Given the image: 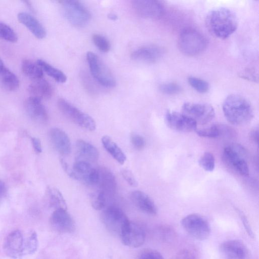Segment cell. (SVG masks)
Wrapping results in <instances>:
<instances>
[{
  "label": "cell",
  "instance_id": "cell-9",
  "mask_svg": "<svg viewBox=\"0 0 259 259\" xmlns=\"http://www.w3.org/2000/svg\"><path fill=\"white\" fill-rule=\"evenodd\" d=\"M87 60L92 76L99 83L108 88L115 85L116 82L113 76L96 54L92 52H88Z\"/></svg>",
  "mask_w": 259,
  "mask_h": 259
},
{
  "label": "cell",
  "instance_id": "cell-20",
  "mask_svg": "<svg viewBox=\"0 0 259 259\" xmlns=\"http://www.w3.org/2000/svg\"><path fill=\"white\" fill-rule=\"evenodd\" d=\"M246 149L241 145L231 143L225 146L223 150V158L224 161L233 168L237 163L245 159Z\"/></svg>",
  "mask_w": 259,
  "mask_h": 259
},
{
  "label": "cell",
  "instance_id": "cell-23",
  "mask_svg": "<svg viewBox=\"0 0 259 259\" xmlns=\"http://www.w3.org/2000/svg\"><path fill=\"white\" fill-rule=\"evenodd\" d=\"M130 197L134 205L142 211L151 215L157 213V207L154 202L144 192L139 190L133 191Z\"/></svg>",
  "mask_w": 259,
  "mask_h": 259
},
{
  "label": "cell",
  "instance_id": "cell-48",
  "mask_svg": "<svg viewBox=\"0 0 259 259\" xmlns=\"http://www.w3.org/2000/svg\"><path fill=\"white\" fill-rule=\"evenodd\" d=\"M7 189L4 182L0 179V205L6 196Z\"/></svg>",
  "mask_w": 259,
  "mask_h": 259
},
{
  "label": "cell",
  "instance_id": "cell-7",
  "mask_svg": "<svg viewBox=\"0 0 259 259\" xmlns=\"http://www.w3.org/2000/svg\"><path fill=\"white\" fill-rule=\"evenodd\" d=\"M60 3L66 18L74 26L82 27L90 21L91 17L90 12L79 1L65 0Z\"/></svg>",
  "mask_w": 259,
  "mask_h": 259
},
{
  "label": "cell",
  "instance_id": "cell-36",
  "mask_svg": "<svg viewBox=\"0 0 259 259\" xmlns=\"http://www.w3.org/2000/svg\"><path fill=\"white\" fill-rule=\"evenodd\" d=\"M94 44L101 52L106 53L110 49L109 40L104 36L99 34H94L92 36Z\"/></svg>",
  "mask_w": 259,
  "mask_h": 259
},
{
  "label": "cell",
  "instance_id": "cell-26",
  "mask_svg": "<svg viewBox=\"0 0 259 259\" xmlns=\"http://www.w3.org/2000/svg\"><path fill=\"white\" fill-rule=\"evenodd\" d=\"M77 152L80 158L90 163L98 161L99 154L97 149L91 144L81 139L76 141Z\"/></svg>",
  "mask_w": 259,
  "mask_h": 259
},
{
  "label": "cell",
  "instance_id": "cell-3",
  "mask_svg": "<svg viewBox=\"0 0 259 259\" xmlns=\"http://www.w3.org/2000/svg\"><path fill=\"white\" fill-rule=\"evenodd\" d=\"M223 111L227 120L234 125H243L253 117L250 103L244 97L237 94L229 95L223 104Z\"/></svg>",
  "mask_w": 259,
  "mask_h": 259
},
{
  "label": "cell",
  "instance_id": "cell-27",
  "mask_svg": "<svg viewBox=\"0 0 259 259\" xmlns=\"http://www.w3.org/2000/svg\"><path fill=\"white\" fill-rule=\"evenodd\" d=\"M101 142L106 151L119 163L123 164L126 157L120 147L108 136L102 137Z\"/></svg>",
  "mask_w": 259,
  "mask_h": 259
},
{
  "label": "cell",
  "instance_id": "cell-29",
  "mask_svg": "<svg viewBox=\"0 0 259 259\" xmlns=\"http://www.w3.org/2000/svg\"><path fill=\"white\" fill-rule=\"evenodd\" d=\"M0 83L4 89L9 91L16 90L20 85L17 76L6 67L0 72Z\"/></svg>",
  "mask_w": 259,
  "mask_h": 259
},
{
  "label": "cell",
  "instance_id": "cell-39",
  "mask_svg": "<svg viewBox=\"0 0 259 259\" xmlns=\"http://www.w3.org/2000/svg\"><path fill=\"white\" fill-rule=\"evenodd\" d=\"M137 259H164L158 251L152 249H145L139 255Z\"/></svg>",
  "mask_w": 259,
  "mask_h": 259
},
{
  "label": "cell",
  "instance_id": "cell-47",
  "mask_svg": "<svg viewBox=\"0 0 259 259\" xmlns=\"http://www.w3.org/2000/svg\"><path fill=\"white\" fill-rule=\"evenodd\" d=\"M249 137L252 141L258 144L259 139L258 130L257 129L251 130L249 134Z\"/></svg>",
  "mask_w": 259,
  "mask_h": 259
},
{
  "label": "cell",
  "instance_id": "cell-25",
  "mask_svg": "<svg viewBox=\"0 0 259 259\" xmlns=\"http://www.w3.org/2000/svg\"><path fill=\"white\" fill-rule=\"evenodd\" d=\"M32 97L41 99L50 98L53 94L51 84L43 78L33 80L28 87Z\"/></svg>",
  "mask_w": 259,
  "mask_h": 259
},
{
  "label": "cell",
  "instance_id": "cell-32",
  "mask_svg": "<svg viewBox=\"0 0 259 259\" xmlns=\"http://www.w3.org/2000/svg\"><path fill=\"white\" fill-rule=\"evenodd\" d=\"M0 38L10 42H16L18 36L15 31L7 24L0 22Z\"/></svg>",
  "mask_w": 259,
  "mask_h": 259
},
{
  "label": "cell",
  "instance_id": "cell-38",
  "mask_svg": "<svg viewBox=\"0 0 259 259\" xmlns=\"http://www.w3.org/2000/svg\"><path fill=\"white\" fill-rule=\"evenodd\" d=\"M194 250L189 248H183L174 254L171 259H197Z\"/></svg>",
  "mask_w": 259,
  "mask_h": 259
},
{
  "label": "cell",
  "instance_id": "cell-46",
  "mask_svg": "<svg viewBox=\"0 0 259 259\" xmlns=\"http://www.w3.org/2000/svg\"><path fill=\"white\" fill-rule=\"evenodd\" d=\"M31 141L34 151L36 153H40L42 151V147L39 139L35 137H33L31 138Z\"/></svg>",
  "mask_w": 259,
  "mask_h": 259
},
{
  "label": "cell",
  "instance_id": "cell-49",
  "mask_svg": "<svg viewBox=\"0 0 259 259\" xmlns=\"http://www.w3.org/2000/svg\"><path fill=\"white\" fill-rule=\"evenodd\" d=\"M108 17L110 19L112 20H116L117 19V16L114 14H109Z\"/></svg>",
  "mask_w": 259,
  "mask_h": 259
},
{
  "label": "cell",
  "instance_id": "cell-10",
  "mask_svg": "<svg viewBox=\"0 0 259 259\" xmlns=\"http://www.w3.org/2000/svg\"><path fill=\"white\" fill-rule=\"evenodd\" d=\"M182 113L190 117L197 124H205L214 117L213 108L209 104L187 102L183 104Z\"/></svg>",
  "mask_w": 259,
  "mask_h": 259
},
{
  "label": "cell",
  "instance_id": "cell-28",
  "mask_svg": "<svg viewBox=\"0 0 259 259\" xmlns=\"http://www.w3.org/2000/svg\"><path fill=\"white\" fill-rule=\"evenodd\" d=\"M46 196L50 206L55 209H67L65 200L57 188L52 186L48 187L46 191Z\"/></svg>",
  "mask_w": 259,
  "mask_h": 259
},
{
  "label": "cell",
  "instance_id": "cell-30",
  "mask_svg": "<svg viewBox=\"0 0 259 259\" xmlns=\"http://www.w3.org/2000/svg\"><path fill=\"white\" fill-rule=\"evenodd\" d=\"M23 73L33 80L43 78V71L37 63L29 59H24L21 64Z\"/></svg>",
  "mask_w": 259,
  "mask_h": 259
},
{
  "label": "cell",
  "instance_id": "cell-33",
  "mask_svg": "<svg viewBox=\"0 0 259 259\" xmlns=\"http://www.w3.org/2000/svg\"><path fill=\"white\" fill-rule=\"evenodd\" d=\"M199 164L205 171H213L215 167V159L213 154L209 152L204 153L199 160Z\"/></svg>",
  "mask_w": 259,
  "mask_h": 259
},
{
  "label": "cell",
  "instance_id": "cell-41",
  "mask_svg": "<svg viewBox=\"0 0 259 259\" xmlns=\"http://www.w3.org/2000/svg\"><path fill=\"white\" fill-rule=\"evenodd\" d=\"M157 234L161 239L167 240L171 239L174 235L172 230L167 226H161L157 230Z\"/></svg>",
  "mask_w": 259,
  "mask_h": 259
},
{
  "label": "cell",
  "instance_id": "cell-16",
  "mask_svg": "<svg viewBox=\"0 0 259 259\" xmlns=\"http://www.w3.org/2000/svg\"><path fill=\"white\" fill-rule=\"evenodd\" d=\"M161 47L155 45H146L135 50L132 54V58L147 63H154L159 60L164 54Z\"/></svg>",
  "mask_w": 259,
  "mask_h": 259
},
{
  "label": "cell",
  "instance_id": "cell-5",
  "mask_svg": "<svg viewBox=\"0 0 259 259\" xmlns=\"http://www.w3.org/2000/svg\"><path fill=\"white\" fill-rule=\"evenodd\" d=\"M101 220L111 234L119 237L130 222L121 209L113 205L109 206L102 211Z\"/></svg>",
  "mask_w": 259,
  "mask_h": 259
},
{
  "label": "cell",
  "instance_id": "cell-31",
  "mask_svg": "<svg viewBox=\"0 0 259 259\" xmlns=\"http://www.w3.org/2000/svg\"><path fill=\"white\" fill-rule=\"evenodd\" d=\"M36 63L41 69L43 72H45L56 81L60 83H64L66 81L67 77L62 71L41 59L37 60Z\"/></svg>",
  "mask_w": 259,
  "mask_h": 259
},
{
  "label": "cell",
  "instance_id": "cell-8",
  "mask_svg": "<svg viewBox=\"0 0 259 259\" xmlns=\"http://www.w3.org/2000/svg\"><path fill=\"white\" fill-rule=\"evenodd\" d=\"M57 105L60 111L65 116L80 127L90 131L95 130L96 125L94 119L64 99H59Z\"/></svg>",
  "mask_w": 259,
  "mask_h": 259
},
{
  "label": "cell",
  "instance_id": "cell-37",
  "mask_svg": "<svg viewBox=\"0 0 259 259\" xmlns=\"http://www.w3.org/2000/svg\"><path fill=\"white\" fill-rule=\"evenodd\" d=\"M159 90L163 94L174 95L180 93L182 91V88L177 83L167 82L161 84Z\"/></svg>",
  "mask_w": 259,
  "mask_h": 259
},
{
  "label": "cell",
  "instance_id": "cell-50",
  "mask_svg": "<svg viewBox=\"0 0 259 259\" xmlns=\"http://www.w3.org/2000/svg\"><path fill=\"white\" fill-rule=\"evenodd\" d=\"M5 67L4 62L0 58V72L3 70V69Z\"/></svg>",
  "mask_w": 259,
  "mask_h": 259
},
{
  "label": "cell",
  "instance_id": "cell-2",
  "mask_svg": "<svg viewBox=\"0 0 259 259\" xmlns=\"http://www.w3.org/2000/svg\"><path fill=\"white\" fill-rule=\"evenodd\" d=\"M205 24L212 35L224 39L236 31L238 21L232 11L226 8H218L208 13L206 17Z\"/></svg>",
  "mask_w": 259,
  "mask_h": 259
},
{
  "label": "cell",
  "instance_id": "cell-22",
  "mask_svg": "<svg viewBox=\"0 0 259 259\" xmlns=\"http://www.w3.org/2000/svg\"><path fill=\"white\" fill-rule=\"evenodd\" d=\"M17 18L38 39H43L46 35L45 27L40 22L31 14L27 12H20Z\"/></svg>",
  "mask_w": 259,
  "mask_h": 259
},
{
  "label": "cell",
  "instance_id": "cell-15",
  "mask_svg": "<svg viewBox=\"0 0 259 259\" xmlns=\"http://www.w3.org/2000/svg\"><path fill=\"white\" fill-rule=\"evenodd\" d=\"M72 169L77 180L82 181L89 185H97L99 179L98 170V169L93 167L91 163L79 159L74 163Z\"/></svg>",
  "mask_w": 259,
  "mask_h": 259
},
{
  "label": "cell",
  "instance_id": "cell-40",
  "mask_svg": "<svg viewBox=\"0 0 259 259\" xmlns=\"http://www.w3.org/2000/svg\"><path fill=\"white\" fill-rule=\"evenodd\" d=\"M131 141L133 146L138 150L143 149L145 146L144 138L138 134H132L131 136Z\"/></svg>",
  "mask_w": 259,
  "mask_h": 259
},
{
  "label": "cell",
  "instance_id": "cell-19",
  "mask_svg": "<svg viewBox=\"0 0 259 259\" xmlns=\"http://www.w3.org/2000/svg\"><path fill=\"white\" fill-rule=\"evenodd\" d=\"M51 141L56 150L62 155H67L71 152V143L67 134L62 130L54 127L50 132Z\"/></svg>",
  "mask_w": 259,
  "mask_h": 259
},
{
  "label": "cell",
  "instance_id": "cell-43",
  "mask_svg": "<svg viewBox=\"0 0 259 259\" xmlns=\"http://www.w3.org/2000/svg\"><path fill=\"white\" fill-rule=\"evenodd\" d=\"M240 217L241 218V220L242 222V224L244 226V227L248 235L251 237L253 238L254 237V234L253 232V231L251 229V227L250 226V225L249 223V221L247 219L246 217L244 214L241 212H239V213Z\"/></svg>",
  "mask_w": 259,
  "mask_h": 259
},
{
  "label": "cell",
  "instance_id": "cell-24",
  "mask_svg": "<svg viewBox=\"0 0 259 259\" xmlns=\"http://www.w3.org/2000/svg\"><path fill=\"white\" fill-rule=\"evenodd\" d=\"M196 132L200 137L208 138H231L235 133L231 127L222 124H215L207 128L196 130Z\"/></svg>",
  "mask_w": 259,
  "mask_h": 259
},
{
  "label": "cell",
  "instance_id": "cell-34",
  "mask_svg": "<svg viewBox=\"0 0 259 259\" xmlns=\"http://www.w3.org/2000/svg\"><path fill=\"white\" fill-rule=\"evenodd\" d=\"M188 81L192 88L201 93L207 92L209 89V84L206 81L196 77L190 76Z\"/></svg>",
  "mask_w": 259,
  "mask_h": 259
},
{
  "label": "cell",
  "instance_id": "cell-14",
  "mask_svg": "<svg viewBox=\"0 0 259 259\" xmlns=\"http://www.w3.org/2000/svg\"><path fill=\"white\" fill-rule=\"evenodd\" d=\"M165 120L167 125L178 132H189L196 131L197 124L195 121L182 113L168 111Z\"/></svg>",
  "mask_w": 259,
  "mask_h": 259
},
{
  "label": "cell",
  "instance_id": "cell-35",
  "mask_svg": "<svg viewBox=\"0 0 259 259\" xmlns=\"http://www.w3.org/2000/svg\"><path fill=\"white\" fill-rule=\"evenodd\" d=\"M91 202L93 207L96 210L104 208L106 204V196L99 191L91 195Z\"/></svg>",
  "mask_w": 259,
  "mask_h": 259
},
{
  "label": "cell",
  "instance_id": "cell-42",
  "mask_svg": "<svg viewBox=\"0 0 259 259\" xmlns=\"http://www.w3.org/2000/svg\"><path fill=\"white\" fill-rule=\"evenodd\" d=\"M121 175L126 182L132 187L138 186V182L132 172L127 169H123L121 171Z\"/></svg>",
  "mask_w": 259,
  "mask_h": 259
},
{
  "label": "cell",
  "instance_id": "cell-17",
  "mask_svg": "<svg viewBox=\"0 0 259 259\" xmlns=\"http://www.w3.org/2000/svg\"><path fill=\"white\" fill-rule=\"evenodd\" d=\"M220 250L226 259H247L248 251L245 244L238 240H230L221 243Z\"/></svg>",
  "mask_w": 259,
  "mask_h": 259
},
{
  "label": "cell",
  "instance_id": "cell-1",
  "mask_svg": "<svg viewBox=\"0 0 259 259\" xmlns=\"http://www.w3.org/2000/svg\"><path fill=\"white\" fill-rule=\"evenodd\" d=\"M38 246L37 235L34 231L16 229L6 236L3 247L8 256L13 259H20L35 253Z\"/></svg>",
  "mask_w": 259,
  "mask_h": 259
},
{
  "label": "cell",
  "instance_id": "cell-4",
  "mask_svg": "<svg viewBox=\"0 0 259 259\" xmlns=\"http://www.w3.org/2000/svg\"><path fill=\"white\" fill-rule=\"evenodd\" d=\"M207 46V41L204 36L193 28L184 29L178 39V46L180 52L189 57L201 54L205 50Z\"/></svg>",
  "mask_w": 259,
  "mask_h": 259
},
{
  "label": "cell",
  "instance_id": "cell-18",
  "mask_svg": "<svg viewBox=\"0 0 259 259\" xmlns=\"http://www.w3.org/2000/svg\"><path fill=\"white\" fill-rule=\"evenodd\" d=\"M24 108L28 115L34 121L44 123L48 120V114L41 100L31 96L25 100Z\"/></svg>",
  "mask_w": 259,
  "mask_h": 259
},
{
  "label": "cell",
  "instance_id": "cell-12",
  "mask_svg": "<svg viewBox=\"0 0 259 259\" xmlns=\"http://www.w3.org/2000/svg\"><path fill=\"white\" fill-rule=\"evenodd\" d=\"M146 236V231L143 226L130 221L120 238L125 246L138 248L144 243Z\"/></svg>",
  "mask_w": 259,
  "mask_h": 259
},
{
  "label": "cell",
  "instance_id": "cell-44",
  "mask_svg": "<svg viewBox=\"0 0 259 259\" xmlns=\"http://www.w3.org/2000/svg\"><path fill=\"white\" fill-rule=\"evenodd\" d=\"M60 161L61 165L65 172L71 178L77 180L76 176L72 168L71 169L66 161L63 158H60Z\"/></svg>",
  "mask_w": 259,
  "mask_h": 259
},
{
  "label": "cell",
  "instance_id": "cell-6",
  "mask_svg": "<svg viewBox=\"0 0 259 259\" xmlns=\"http://www.w3.org/2000/svg\"><path fill=\"white\" fill-rule=\"evenodd\" d=\"M181 224L185 231L197 240H206L210 235V228L208 221L199 214L187 215L182 219Z\"/></svg>",
  "mask_w": 259,
  "mask_h": 259
},
{
  "label": "cell",
  "instance_id": "cell-13",
  "mask_svg": "<svg viewBox=\"0 0 259 259\" xmlns=\"http://www.w3.org/2000/svg\"><path fill=\"white\" fill-rule=\"evenodd\" d=\"M50 224L55 231L60 234L71 233L75 228L73 218L64 209H55L50 217Z\"/></svg>",
  "mask_w": 259,
  "mask_h": 259
},
{
  "label": "cell",
  "instance_id": "cell-11",
  "mask_svg": "<svg viewBox=\"0 0 259 259\" xmlns=\"http://www.w3.org/2000/svg\"><path fill=\"white\" fill-rule=\"evenodd\" d=\"M131 3L134 11L143 18L156 20L164 15V6L160 1L135 0Z\"/></svg>",
  "mask_w": 259,
  "mask_h": 259
},
{
  "label": "cell",
  "instance_id": "cell-45",
  "mask_svg": "<svg viewBox=\"0 0 259 259\" xmlns=\"http://www.w3.org/2000/svg\"><path fill=\"white\" fill-rule=\"evenodd\" d=\"M241 77L245 78L246 79L255 81V73L253 70L251 69H248L244 71L243 73H242L241 74Z\"/></svg>",
  "mask_w": 259,
  "mask_h": 259
},
{
  "label": "cell",
  "instance_id": "cell-21",
  "mask_svg": "<svg viewBox=\"0 0 259 259\" xmlns=\"http://www.w3.org/2000/svg\"><path fill=\"white\" fill-rule=\"evenodd\" d=\"M99 179L97 185L99 191L107 195H113L116 189V182L113 173L107 168L101 167L98 168Z\"/></svg>",
  "mask_w": 259,
  "mask_h": 259
}]
</instances>
